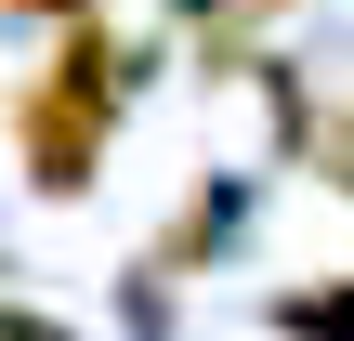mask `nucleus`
Returning a JSON list of instances; mask_svg holds the SVG:
<instances>
[{"instance_id": "1", "label": "nucleus", "mask_w": 354, "mask_h": 341, "mask_svg": "<svg viewBox=\"0 0 354 341\" xmlns=\"http://www.w3.org/2000/svg\"><path fill=\"white\" fill-rule=\"evenodd\" d=\"M92 131H105V105L92 92H26V145H39V184H92Z\"/></svg>"}, {"instance_id": "2", "label": "nucleus", "mask_w": 354, "mask_h": 341, "mask_svg": "<svg viewBox=\"0 0 354 341\" xmlns=\"http://www.w3.org/2000/svg\"><path fill=\"white\" fill-rule=\"evenodd\" d=\"M39 13H79V0H39Z\"/></svg>"}]
</instances>
